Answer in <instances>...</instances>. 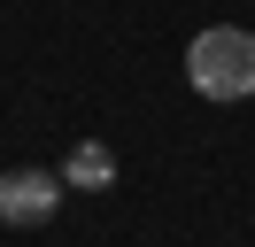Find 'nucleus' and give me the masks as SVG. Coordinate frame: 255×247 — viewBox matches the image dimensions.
<instances>
[{"mask_svg":"<svg viewBox=\"0 0 255 247\" xmlns=\"http://www.w3.org/2000/svg\"><path fill=\"white\" fill-rule=\"evenodd\" d=\"M62 185H78V193H101V185H116V154L101 147V139H78L62 162Z\"/></svg>","mask_w":255,"mask_h":247,"instance_id":"3","label":"nucleus"},{"mask_svg":"<svg viewBox=\"0 0 255 247\" xmlns=\"http://www.w3.org/2000/svg\"><path fill=\"white\" fill-rule=\"evenodd\" d=\"M186 85L201 93V101H248V93H255V31H240V23L193 31V46H186Z\"/></svg>","mask_w":255,"mask_h":247,"instance_id":"1","label":"nucleus"},{"mask_svg":"<svg viewBox=\"0 0 255 247\" xmlns=\"http://www.w3.org/2000/svg\"><path fill=\"white\" fill-rule=\"evenodd\" d=\"M62 170H0V224H47L54 209H62Z\"/></svg>","mask_w":255,"mask_h":247,"instance_id":"2","label":"nucleus"}]
</instances>
